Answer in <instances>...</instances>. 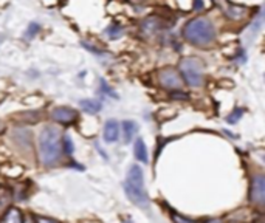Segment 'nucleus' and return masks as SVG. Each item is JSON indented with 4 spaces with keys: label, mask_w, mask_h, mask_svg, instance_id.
Here are the masks:
<instances>
[{
    "label": "nucleus",
    "mask_w": 265,
    "mask_h": 223,
    "mask_svg": "<svg viewBox=\"0 0 265 223\" xmlns=\"http://www.w3.org/2000/svg\"><path fill=\"white\" fill-rule=\"evenodd\" d=\"M62 154L60 134L56 127L46 126L39 134V156L40 162L46 166L54 164Z\"/></svg>",
    "instance_id": "f257e3e1"
},
{
    "label": "nucleus",
    "mask_w": 265,
    "mask_h": 223,
    "mask_svg": "<svg viewBox=\"0 0 265 223\" xmlns=\"http://www.w3.org/2000/svg\"><path fill=\"white\" fill-rule=\"evenodd\" d=\"M183 38L192 45L205 46L216 39V30L208 18H196L190 20L183 28Z\"/></svg>",
    "instance_id": "f03ea898"
},
{
    "label": "nucleus",
    "mask_w": 265,
    "mask_h": 223,
    "mask_svg": "<svg viewBox=\"0 0 265 223\" xmlns=\"http://www.w3.org/2000/svg\"><path fill=\"white\" fill-rule=\"evenodd\" d=\"M124 189H126V196L134 204L140 206V208H143V210L149 208V197L144 188V175H143L142 168L138 164L130 166Z\"/></svg>",
    "instance_id": "7ed1b4c3"
},
{
    "label": "nucleus",
    "mask_w": 265,
    "mask_h": 223,
    "mask_svg": "<svg viewBox=\"0 0 265 223\" xmlns=\"http://www.w3.org/2000/svg\"><path fill=\"white\" fill-rule=\"evenodd\" d=\"M180 72L184 81L191 87H200L204 82V73H202V64L196 58H184L180 62Z\"/></svg>",
    "instance_id": "20e7f679"
},
{
    "label": "nucleus",
    "mask_w": 265,
    "mask_h": 223,
    "mask_svg": "<svg viewBox=\"0 0 265 223\" xmlns=\"http://www.w3.org/2000/svg\"><path fill=\"white\" fill-rule=\"evenodd\" d=\"M158 81L162 87L169 88V90H182V86H183L178 72L172 67L163 68L158 74Z\"/></svg>",
    "instance_id": "39448f33"
},
{
    "label": "nucleus",
    "mask_w": 265,
    "mask_h": 223,
    "mask_svg": "<svg viewBox=\"0 0 265 223\" xmlns=\"http://www.w3.org/2000/svg\"><path fill=\"white\" fill-rule=\"evenodd\" d=\"M52 118L62 124H72L78 118V112L72 107H56L52 112Z\"/></svg>",
    "instance_id": "423d86ee"
},
{
    "label": "nucleus",
    "mask_w": 265,
    "mask_h": 223,
    "mask_svg": "<svg viewBox=\"0 0 265 223\" xmlns=\"http://www.w3.org/2000/svg\"><path fill=\"white\" fill-rule=\"evenodd\" d=\"M252 202L256 204H264L265 202V177L256 175L252 184Z\"/></svg>",
    "instance_id": "0eeeda50"
},
{
    "label": "nucleus",
    "mask_w": 265,
    "mask_h": 223,
    "mask_svg": "<svg viewBox=\"0 0 265 223\" xmlns=\"http://www.w3.org/2000/svg\"><path fill=\"white\" fill-rule=\"evenodd\" d=\"M220 6H222V11L224 14L226 16L228 19L231 20H240L246 16V8L245 6H239V5H232L226 0H222L220 2Z\"/></svg>",
    "instance_id": "6e6552de"
},
{
    "label": "nucleus",
    "mask_w": 265,
    "mask_h": 223,
    "mask_svg": "<svg viewBox=\"0 0 265 223\" xmlns=\"http://www.w3.org/2000/svg\"><path fill=\"white\" fill-rule=\"evenodd\" d=\"M120 136V124L115 120H108L104 126V141L115 142Z\"/></svg>",
    "instance_id": "1a4fd4ad"
},
{
    "label": "nucleus",
    "mask_w": 265,
    "mask_h": 223,
    "mask_svg": "<svg viewBox=\"0 0 265 223\" xmlns=\"http://www.w3.org/2000/svg\"><path fill=\"white\" fill-rule=\"evenodd\" d=\"M160 28H162V20H160L158 18H149V19H146V20L142 24L143 33L148 34V36L155 34Z\"/></svg>",
    "instance_id": "9d476101"
},
{
    "label": "nucleus",
    "mask_w": 265,
    "mask_h": 223,
    "mask_svg": "<svg viewBox=\"0 0 265 223\" xmlns=\"http://www.w3.org/2000/svg\"><path fill=\"white\" fill-rule=\"evenodd\" d=\"M135 156L138 162L148 163V149H146V144L142 138H136V141H135Z\"/></svg>",
    "instance_id": "9b49d317"
},
{
    "label": "nucleus",
    "mask_w": 265,
    "mask_h": 223,
    "mask_svg": "<svg viewBox=\"0 0 265 223\" xmlns=\"http://www.w3.org/2000/svg\"><path fill=\"white\" fill-rule=\"evenodd\" d=\"M80 107L84 110V112H87V114H98V112L101 110V102L100 101H96V100H82L81 102H80Z\"/></svg>",
    "instance_id": "f8f14e48"
},
{
    "label": "nucleus",
    "mask_w": 265,
    "mask_h": 223,
    "mask_svg": "<svg viewBox=\"0 0 265 223\" xmlns=\"http://www.w3.org/2000/svg\"><path fill=\"white\" fill-rule=\"evenodd\" d=\"M136 124L134 122V121H124L122 122V134H124V141L126 142H129L134 136H135V134H136Z\"/></svg>",
    "instance_id": "ddd939ff"
},
{
    "label": "nucleus",
    "mask_w": 265,
    "mask_h": 223,
    "mask_svg": "<svg viewBox=\"0 0 265 223\" xmlns=\"http://www.w3.org/2000/svg\"><path fill=\"white\" fill-rule=\"evenodd\" d=\"M2 223H24V218H22L20 211L16 210V208H11V210L5 214Z\"/></svg>",
    "instance_id": "4468645a"
},
{
    "label": "nucleus",
    "mask_w": 265,
    "mask_h": 223,
    "mask_svg": "<svg viewBox=\"0 0 265 223\" xmlns=\"http://www.w3.org/2000/svg\"><path fill=\"white\" fill-rule=\"evenodd\" d=\"M40 31V25L39 24H36V22H33V24H30V26L26 28V31H25V39L28 40V39H33L38 33Z\"/></svg>",
    "instance_id": "2eb2a0df"
},
{
    "label": "nucleus",
    "mask_w": 265,
    "mask_h": 223,
    "mask_svg": "<svg viewBox=\"0 0 265 223\" xmlns=\"http://www.w3.org/2000/svg\"><path fill=\"white\" fill-rule=\"evenodd\" d=\"M122 33V28L120 25H110L107 28V34L110 36V39H118Z\"/></svg>",
    "instance_id": "dca6fc26"
},
{
    "label": "nucleus",
    "mask_w": 265,
    "mask_h": 223,
    "mask_svg": "<svg viewBox=\"0 0 265 223\" xmlns=\"http://www.w3.org/2000/svg\"><path fill=\"white\" fill-rule=\"evenodd\" d=\"M242 114H244V110H242V108H236V110H232V112H231V115H228V116H226V122H230V124H234V122H238V121L240 120Z\"/></svg>",
    "instance_id": "f3484780"
},
{
    "label": "nucleus",
    "mask_w": 265,
    "mask_h": 223,
    "mask_svg": "<svg viewBox=\"0 0 265 223\" xmlns=\"http://www.w3.org/2000/svg\"><path fill=\"white\" fill-rule=\"evenodd\" d=\"M64 148H66L67 155H73V152H74V146H73V141H72L70 135H66V136H64Z\"/></svg>",
    "instance_id": "a211bd4d"
},
{
    "label": "nucleus",
    "mask_w": 265,
    "mask_h": 223,
    "mask_svg": "<svg viewBox=\"0 0 265 223\" xmlns=\"http://www.w3.org/2000/svg\"><path fill=\"white\" fill-rule=\"evenodd\" d=\"M101 86H102V92H106V93L110 94V96H115V98H116V93H115V92H112V90H110V87H108V86L106 84V81H102V79H101Z\"/></svg>",
    "instance_id": "6ab92c4d"
},
{
    "label": "nucleus",
    "mask_w": 265,
    "mask_h": 223,
    "mask_svg": "<svg viewBox=\"0 0 265 223\" xmlns=\"http://www.w3.org/2000/svg\"><path fill=\"white\" fill-rule=\"evenodd\" d=\"M36 222H38V223H59V222H56V220H53V218H48V217H38Z\"/></svg>",
    "instance_id": "aec40b11"
},
{
    "label": "nucleus",
    "mask_w": 265,
    "mask_h": 223,
    "mask_svg": "<svg viewBox=\"0 0 265 223\" xmlns=\"http://www.w3.org/2000/svg\"><path fill=\"white\" fill-rule=\"evenodd\" d=\"M174 220H176L177 223H194V222H191V220H186V218H183L182 216H176V214H174Z\"/></svg>",
    "instance_id": "412c9836"
},
{
    "label": "nucleus",
    "mask_w": 265,
    "mask_h": 223,
    "mask_svg": "<svg viewBox=\"0 0 265 223\" xmlns=\"http://www.w3.org/2000/svg\"><path fill=\"white\" fill-rule=\"evenodd\" d=\"M202 6H204V2H202V0H196V2H194V8H196V10H200Z\"/></svg>",
    "instance_id": "4be33fe9"
},
{
    "label": "nucleus",
    "mask_w": 265,
    "mask_h": 223,
    "mask_svg": "<svg viewBox=\"0 0 265 223\" xmlns=\"http://www.w3.org/2000/svg\"><path fill=\"white\" fill-rule=\"evenodd\" d=\"M208 223H220L219 220H212V222H208Z\"/></svg>",
    "instance_id": "5701e85b"
},
{
    "label": "nucleus",
    "mask_w": 265,
    "mask_h": 223,
    "mask_svg": "<svg viewBox=\"0 0 265 223\" xmlns=\"http://www.w3.org/2000/svg\"><path fill=\"white\" fill-rule=\"evenodd\" d=\"M0 129H2V124H0Z\"/></svg>",
    "instance_id": "b1692460"
}]
</instances>
